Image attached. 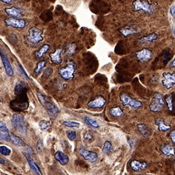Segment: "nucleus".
Instances as JSON below:
<instances>
[{"label": "nucleus", "instance_id": "1", "mask_svg": "<svg viewBox=\"0 0 175 175\" xmlns=\"http://www.w3.org/2000/svg\"><path fill=\"white\" fill-rule=\"evenodd\" d=\"M39 102L47 110L49 117L51 120H54L58 115L59 110L57 106L48 96H45L40 92L37 93Z\"/></svg>", "mask_w": 175, "mask_h": 175}, {"label": "nucleus", "instance_id": "2", "mask_svg": "<svg viewBox=\"0 0 175 175\" xmlns=\"http://www.w3.org/2000/svg\"><path fill=\"white\" fill-rule=\"evenodd\" d=\"M11 123L15 129L20 133L25 134L27 132V123L23 115L17 113L13 114Z\"/></svg>", "mask_w": 175, "mask_h": 175}, {"label": "nucleus", "instance_id": "3", "mask_svg": "<svg viewBox=\"0 0 175 175\" xmlns=\"http://www.w3.org/2000/svg\"><path fill=\"white\" fill-rule=\"evenodd\" d=\"M164 106L165 102L163 100L162 95L160 93H155L152 97V100L150 105L151 111L155 113L160 112Z\"/></svg>", "mask_w": 175, "mask_h": 175}, {"label": "nucleus", "instance_id": "4", "mask_svg": "<svg viewBox=\"0 0 175 175\" xmlns=\"http://www.w3.org/2000/svg\"><path fill=\"white\" fill-rule=\"evenodd\" d=\"M132 5L134 11H143L147 13H152L155 11L154 7L146 0H135Z\"/></svg>", "mask_w": 175, "mask_h": 175}, {"label": "nucleus", "instance_id": "5", "mask_svg": "<svg viewBox=\"0 0 175 175\" xmlns=\"http://www.w3.org/2000/svg\"><path fill=\"white\" fill-rule=\"evenodd\" d=\"M29 35L26 37V39L31 43H39L43 40L42 30L36 27L30 28L29 29Z\"/></svg>", "mask_w": 175, "mask_h": 175}, {"label": "nucleus", "instance_id": "6", "mask_svg": "<svg viewBox=\"0 0 175 175\" xmlns=\"http://www.w3.org/2000/svg\"><path fill=\"white\" fill-rule=\"evenodd\" d=\"M75 71V65L73 61H69L65 68H61L59 70V74L64 79L68 80L74 77Z\"/></svg>", "mask_w": 175, "mask_h": 175}, {"label": "nucleus", "instance_id": "7", "mask_svg": "<svg viewBox=\"0 0 175 175\" xmlns=\"http://www.w3.org/2000/svg\"><path fill=\"white\" fill-rule=\"evenodd\" d=\"M91 10L95 14L106 13L109 10V7L106 2L102 0H94L91 4Z\"/></svg>", "mask_w": 175, "mask_h": 175}, {"label": "nucleus", "instance_id": "8", "mask_svg": "<svg viewBox=\"0 0 175 175\" xmlns=\"http://www.w3.org/2000/svg\"><path fill=\"white\" fill-rule=\"evenodd\" d=\"M120 101H122V103L124 106H128L133 109H138L142 106V102L136 99H134L129 96H128L126 93H122L120 96Z\"/></svg>", "mask_w": 175, "mask_h": 175}, {"label": "nucleus", "instance_id": "9", "mask_svg": "<svg viewBox=\"0 0 175 175\" xmlns=\"http://www.w3.org/2000/svg\"><path fill=\"white\" fill-rule=\"evenodd\" d=\"M162 76L164 79L162 83L166 88L169 89L175 85V73H164Z\"/></svg>", "mask_w": 175, "mask_h": 175}, {"label": "nucleus", "instance_id": "10", "mask_svg": "<svg viewBox=\"0 0 175 175\" xmlns=\"http://www.w3.org/2000/svg\"><path fill=\"white\" fill-rule=\"evenodd\" d=\"M5 24L7 26H12L15 28L22 29L26 26V22L24 20L17 19L14 17H10L5 20Z\"/></svg>", "mask_w": 175, "mask_h": 175}, {"label": "nucleus", "instance_id": "11", "mask_svg": "<svg viewBox=\"0 0 175 175\" xmlns=\"http://www.w3.org/2000/svg\"><path fill=\"white\" fill-rule=\"evenodd\" d=\"M0 55L7 74L10 77H12L14 75L13 69L12 68V66L11 65L8 58L7 57V56L1 49H0Z\"/></svg>", "mask_w": 175, "mask_h": 175}, {"label": "nucleus", "instance_id": "12", "mask_svg": "<svg viewBox=\"0 0 175 175\" xmlns=\"http://www.w3.org/2000/svg\"><path fill=\"white\" fill-rule=\"evenodd\" d=\"M80 155L83 156L85 160L89 161L91 163H94L97 161L98 155L96 152L92 151H87L84 149H81L79 150Z\"/></svg>", "mask_w": 175, "mask_h": 175}, {"label": "nucleus", "instance_id": "13", "mask_svg": "<svg viewBox=\"0 0 175 175\" xmlns=\"http://www.w3.org/2000/svg\"><path fill=\"white\" fill-rule=\"evenodd\" d=\"M24 154L25 156L26 157V159L28 161L30 168L34 172L35 174L37 175H42V172L40 169L39 166L38 165V164L36 163V162L32 158L33 154L26 153V152H24Z\"/></svg>", "mask_w": 175, "mask_h": 175}, {"label": "nucleus", "instance_id": "14", "mask_svg": "<svg viewBox=\"0 0 175 175\" xmlns=\"http://www.w3.org/2000/svg\"><path fill=\"white\" fill-rule=\"evenodd\" d=\"M0 141H11V134L3 122H0Z\"/></svg>", "mask_w": 175, "mask_h": 175}, {"label": "nucleus", "instance_id": "15", "mask_svg": "<svg viewBox=\"0 0 175 175\" xmlns=\"http://www.w3.org/2000/svg\"><path fill=\"white\" fill-rule=\"evenodd\" d=\"M106 102V99L102 96H97L94 100L88 103V106L92 108H101Z\"/></svg>", "mask_w": 175, "mask_h": 175}, {"label": "nucleus", "instance_id": "16", "mask_svg": "<svg viewBox=\"0 0 175 175\" xmlns=\"http://www.w3.org/2000/svg\"><path fill=\"white\" fill-rule=\"evenodd\" d=\"M137 58L141 61H146L149 60L152 56V52L149 49H143L136 53Z\"/></svg>", "mask_w": 175, "mask_h": 175}, {"label": "nucleus", "instance_id": "17", "mask_svg": "<svg viewBox=\"0 0 175 175\" xmlns=\"http://www.w3.org/2000/svg\"><path fill=\"white\" fill-rule=\"evenodd\" d=\"M54 158L61 165H66L70 161L68 156L64 154L61 151L56 152L54 154Z\"/></svg>", "mask_w": 175, "mask_h": 175}, {"label": "nucleus", "instance_id": "18", "mask_svg": "<svg viewBox=\"0 0 175 175\" xmlns=\"http://www.w3.org/2000/svg\"><path fill=\"white\" fill-rule=\"evenodd\" d=\"M5 12L7 14L11 16L12 17L16 18L20 16V15L24 14V10L15 7H12L11 8H6L5 9Z\"/></svg>", "mask_w": 175, "mask_h": 175}, {"label": "nucleus", "instance_id": "19", "mask_svg": "<svg viewBox=\"0 0 175 175\" xmlns=\"http://www.w3.org/2000/svg\"><path fill=\"white\" fill-rule=\"evenodd\" d=\"M148 166L146 162H141L138 160H134L131 161L130 163V167L131 169L134 171L144 170Z\"/></svg>", "mask_w": 175, "mask_h": 175}, {"label": "nucleus", "instance_id": "20", "mask_svg": "<svg viewBox=\"0 0 175 175\" xmlns=\"http://www.w3.org/2000/svg\"><path fill=\"white\" fill-rule=\"evenodd\" d=\"M63 52L62 48H58L56 50L54 53L50 54V57L52 62L60 64L62 62V59L61 58V54Z\"/></svg>", "mask_w": 175, "mask_h": 175}, {"label": "nucleus", "instance_id": "21", "mask_svg": "<svg viewBox=\"0 0 175 175\" xmlns=\"http://www.w3.org/2000/svg\"><path fill=\"white\" fill-rule=\"evenodd\" d=\"M161 151L165 155L167 156H175V148L170 145H165L161 148Z\"/></svg>", "mask_w": 175, "mask_h": 175}, {"label": "nucleus", "instance_id": "22", "mask_svg": "<svg viewBox=\"0 0 175 175\" xmlns=\"http://www.w3.org/2000/svg\"><path fill=\"white\" fill-rule=\"evenodd\" d=\"M158 35L155 33H153V34H148L147 36H143L138 39V40L140 43H148V42H151L155 41L158 39Z\"/></svg>", "mask_w": 175, "mask_h": 175}, {"label": "nucleus", "instance_id": "23", "mask_svg": "<svg viewBox=\"0 0 175 175\" xmlns=\"http://www.w3.org/2000/svg\"><path fill=\"white\" fill-rule=\"evenodd\" d=\"M156 125L158 126V130L159 131H167L171 128V126L166 125L164 120L158 119L155 121Z\"/></svg>", "mask_w": 175, "mask_h": 175}, {"label": "nucleus", "instance_id": "24", "mask_svg": "<svg viewBox=\"0 0 175 175\" xmlns=\"http://www.w3.org/2000/svg\"><path fill=\"white\" fill-rule=\"evenodd\" d=\"M11 141L16 146H20L22 147H24L25 146H26V144L24 141H23L20 137L16 136L14 134H11Z\"/></svg>", "mask_w": 175, "mask_h": 175}, {"label": "nucleus", "instance_id": "25", "mask_svg": "<svg viewBox=\"0 0 175 175\" xmlns=\"http://www.w3.org/2000/svg\"><path fill=\"white\" fill-rule=\"evenodd\" d=\"M120 32L124 36H126V37L129 36V35L136 34H137V33L139 32H138V30H137L134 28H128V27L123 28L120 30Z\"/></svg>", "mask_w": 175, "mask_h": 175}, {"label": "nucleus", "instance_id": "26", "mask_svg": "<svg viewBox=\"0 0 175 175\" xmlns=\"http://www.w3.org/2000/svg\"><path fill=\"white\" fill-rule=\"evenodd\" d=\"M50 48V46L49 44H44L43 46L39 49L38 52H36L35 55L38 58H42L43 56V54L48 52L49 49Z\"/></svg>", "mask_w": 175, "mask_h": 175}, {"label": "nucleus", "instance_id": "27", "mask_svg": "<svg viewBox=\"0 0 175 175\" xmlns=\"http://www.w3.org/2000/svg\"><path fill=\"white\" fill-rule=\"evenodd\" d=\"M137 128L138 129L139 131L140 132L141 134L144 137L149 136L150 134V132L148 127L146 126L144 124H138L137 125Z\"/></svg>", "mask_w": 175, "mask_h": 175}, {"label": "nucleus", "instance_id": "28", "mask_svg": "<svg viewBox=\"0 0 175 175\" xmlns=\"http://www.w3.org/2000/svg\"><path fill=\"white\" fill-rule=\"evenodd\" d=\"M110 113L113 116L118 117H120L122 116V114H123V112L120 107L117 106V107L112 108L110 109Z\"/></svg>", "mask_w": 175, "mask_h": 175}, {"label": "nucleus", "instance_id": "29", "mask_svg": "<svg viewBox=\"0 0 175 175\" xmlns=\"http://www.w3.org/2000/svg\"><path fill=\"white\" fill-rule=\"evenodd\" d=\"M113 150V146L112 144L109 141H106L102 148V151L105 154H109Z\"/></svg>", "mask_w": 175, "mask_h": 175}, {"label": "nucleus", "instance_id": "30", "mask_svg": "<svg viewBox=\"0 0 175 175\" xmlns=\"http://www.w3.org/2000/svg\"><path fill=\"white\" fill-rule=\"evenodd\" d=\"M63 125L69 128H78L80 127V123L74 121H65L63 123Z\"/></svg>", "mask_w": 175, "mask_h": 175}, {"label": "nucleus", "instance_id": "31", "mask_svg": "<svg viewBox=\"0 0 175 175\" xmlns=\"http://www.w3.org/2000/svg\"><path fill=\"white\" fill-rule=\"evenodd\" d=\"M39 127L42 130H47L50 127V122L45 120H41L39 123Z\"/></svg>", "mask_w": 175, "mask_h": 175}, {"label": "nucleus", "instance_id": "32", "mask_svg": "<svg viewBox=\"0 0 175 175\" xmlns=\"http://www.w3.org/2000/svg\"><path fill=\"white\" fill-rule=\"evenodd\" d=\"M85 120L89 125H90L93 128H98L99 127L98 123L95 120L89 117H86L85 118Z\"/></svg>", "mask_w": 175, "mask_h": 175}, {"label": "nucleus", "instance_id": "33", "mask_svg": "<svg viewBox=\"0 0 175 175\" xmlns=\"http://www.w3.org/2000/svg\"><path fill=\"white\" fill-rule=\"evenodd\" d=\"M83 140L87 142H91V141H92L93 137V134L90 131H87L83 136Z\"/></svg>", "mask_w": 175, "mask_h": 175}, {"label": "nucleus", "instance_id": "34", "mask_svg": "<svg viewBox=\"0 0 175 175\" xmlns=\"http://www.w3.org/2000/svg\"><path fill=\"white\" fill-rule=\"evenodd\" d=\"M11 150L10 148L4 146H0V154L4 156L10 155Z\"/></svg>", "mask_w": 175, "mask_h": 175}, {"label": "nucleus", "instance_id": "35", "mask_svg": "<svg viewBox=\"0 0 175 175\" xmlns=\"http://www.w3.org/2000/svg\"><path fill=\"white\" fill-rule=\"evenodd\" d=\"M46 63V61H41L39 63H38V65L37 67L35 68L34 70V72L36 74H39L41 72V71L42 70V69L44 67L45 64Z\"/></svg>", "mask_w": 175, "mask_h": 175}, {"label": "nucleus", "instance_id": "36", "mask_svg": "<svg viewBox=\"0 0 175 175\" xmlns=\"http://www.w3.org/2000/svg\"><path fill=\"white\" fill-rule=\"evenodd\" d=\"M173 97L172 96H169L166 98V102L168 103V107L169 111H173Z\"/></svg>", "mask_w": 175, "mask_h": 175}, {"label": "nucleus", "instance_id": "37", "mask_svg": "<svg viewBox=\"0 0 175 175\" xmlns=\"http://www.w3.org/2000/svg\"><path fill=\"white\" fill-rule=\"evenodd\" d=\"M67 138L71 141H74L77 138V133L75 131L68 130L67 131Z\"/></svg>", "mask_w": 175, "mask_h": 175}, {"label": "nucleus", "instance_id": "38", "mask_svg": "<svg viewBox=\"0 0 175 175\" xmlns=\"http://www.w3.org/2000/svg\"><path fill=\"white\" fill-rule=\"evenodd\" d=\"M36 146V150L38 152H40L42 151L44 148L43 139H39V140L37 141Z\"/></svg>", "mask_w": 175, "mask_h": 175}, {"label": "nucleus", "instance_id": "39", "mask_svg": "<svg viewBox=\"0 0 175 175\" xmlns=\"http://www.w3.org/2000/svg\"><path fill=\"white\" fill-rule=\"evenodd\" d=\"M76 45L75 44H71L68 46V49L67 52V54L68 55H72L75 53L76 49Z\"/></svg>", "mask_w": 175, "mask_h": 175}, {"label": "nucleus", "instance_id": "40", "mask_svg": "<svg viewBox=\"0 0 175 175\" xmlns=\"http://www.w3.org/2000/svg\"><path fill=\"white\" fill-rule=\"evenodd\" d=\"M53 73V70L52 68H48L46 69L44 71V75H46V77H49V76Z\"/></svg>", "mask_w": 175, "mask_h": 175}, {"label": "nucleus", "instance_id": "41", "mask_svg": "<svg viewBox=\"0 0 175 175\" xmlns=\"http://www.w3.org/2000/svg\"><path fill=\"white\" fill-rule=\"evenodd\" d=\"M128 144H129V146L131 147V148H133L134 146H135V145H136V141L134 140V139H130L128 140Z\"/></svg>", "mask_w": 175, "mask_h": 175}, {"label": "nucleus", "instance_id": "42", "mask_svg": "<svg viewBox=\"0 0 175 175\" xmlns=\"http://www.w3.org/2000/svg\"><path fill=\"white\" fill-rule=\"evenodd\" d=\"M170 137L172 141L175 144V130H173L170 132Z\"/></svg>", "mask_w": 175, "mask_h": 175}, {"label": "nucleus", "instance_id": "43", "mask_svg": "<svg viewBox=\"0 0 175 175\" xmlns=\"http://www.w3.org/2000/svg\"><path fill=\"white\" fill-rule=\"evenodd\" d=\"M170 12L172 15H174L175 14V5H173L172 7H171Z\"/></svg>", "mask_w": 175, "mask_h": 175}, {"label": "nucleus", "instance_id": "44", "mask_svg": "<svg viewBox=\"0 0 175 175\" xmlns=\"http://www.w3.org/2000/svg\"><path fill=\"white\" fill-rule=\"evenodd\" d=\"M2 2H4L5 4H10V3L13 1L14 0H1Z\"/></svg>", "mask_w": 175, "mask_h": 175}, {"label": "nucleus", "instance_id": "45", "mask_svg": "<svg viewBox=\"0 0 175 175\" xmlns=\"http://www.w3.org/2000/svg\"><path fill=\"white\" fill-rule=\"evenodd\" d=\"M5 160H4L2 158H1L0 157V164L4 165V164H5Z\"/></svg>", "mask_w": 175, "mask_h": 175}, {"label": "nucleus", "instance_id": "46", "mask_svg": "<svg viewBox=\"0 0 175 175\" xmlns=\"http://www.w3.org/2000/svg\"><path fill=\"white\" fill-rule=\"evenodd\" d=\"M171 67H175V58L173 60V61L172 62V63L171 64Z\"/></svg>", "mask_w": 175, "mask_h": 175}, {"label": "nucleus", "instance_id": "47", "mask_svg": "<svg viewBox=\"0 0 175 175\" xmlns=\"http://www.w3.org/2000/svg\"><path fill=\"white\" fill-rule=\"evenodd\" d=\"M173 34H175V29H174V28H173Z\"/></svg>", "mask_w": 175, "mask_h": 175}, {"label": "nucleus", "instance_id": "48", "mask_svg": "<svg viewBox=\"0 0 175 175\" xmlns=\"http://www.w3.org/2000/svg\"><path fill=\"white\" fill-rule=\"evenodd\" d=\"M1 99H0V103H1Z\"/></svg>", "mask_w": 175, "mask_h": 175}, {"label": "nucleus", "instance_id": "49", "mask_svg": "<svg viewBox=\"0 0 175 175\" xmlns=\"http://www.w3.org/2000/svg\"><path fill=\"white\" fill-rule=\"evenodd\" d=\"M141 175V174H139V175Z\"/></svg>", "mask_w": 175, "mask_h": 175}]
</instances>
